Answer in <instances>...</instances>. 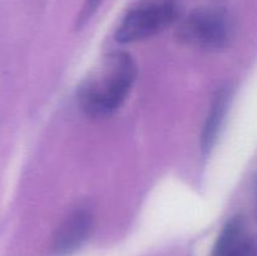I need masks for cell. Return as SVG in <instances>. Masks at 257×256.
<instances>
[{
	"instance_id": "obj_5",
	"label": "cell",
	"mask_w": 257,
	"mask_h": 256,
	"mask_svg": "<svg viewBox=\"0 0 257 256\" xmlns=\"http://www.w3.org/2000/svg\"><path fill=\"white\" fill-rule=\"evenodd\" d=\"M230 99L231 89H228V87H222L218 89L213 98L212 104L206 117L205 125H203L202 136H201V150L203 155H208L217 142L218 133L225 120Z\"/></svg>"
},
{
	"instance_id": "obj_6",
	"label": "cell",
	"mask_w": 257,
	"mask_h": 256,
	"mask_svg": "<svg viewBox=\"0 0 257 256\" xmlns=\"http://www.w3.org/2000/svg\"><path fill=\"white\" fill-rule=\"evenodd\" d=\"M225 256H257V237L248 235L240 246Z\"/></svg>"
},
{
	"instance_id": "obj_2",
	"label": "cell",
	"mask_w": 257,
	"mask_h": 256,
	"mask_svg": "<svg viewBox=\"0 0 257 256\" xmlns=\"http://www.w3.org/2000/svg\"><path fill=\"white\" fill-rule=\"evenodd\" d=\"M181 9L180 0H141L124 15L115 40L128 44L148 39L177 22Z\"/></svg>"
},
{
	"instance_id": "obj_3",
	"label": "cell",
	"mask_w": 257,
	"mask_h": 256,
	"mask_svg": "<svg viewBox=\"0 0 257 256\" xmlns=\"http://www.w3.org/2000/svg\"><path fill=\"white\" fill-rule=\"evenodd\" d=\"M232 35V20L221 7H201L181 22L177 37L181 42L206 50L226 47Z\"/></svg>"
},
{
	"instance_id": "obj_4",
	"label": "cell",
	"mask_w": 257,
	"mask_h": 256,
	"mask_svg": "<svg viewBox=\"0 0 257 256\" xmlns=\"http://www.w3.org/2000/svg\"><path fill=\"white\" fill-rule=\"evenodd\" d=\"M93 228V215L85 208L73 211L55 231L52 250L55 256H69L89 237Z\"/></svg>"
},
{
	"instance_id": "obj_1",
	"label": "cell",
	"mask_w": 257,
	"mask_h": 256,
	"mask_svg": "<svg viewBox=\"0 0 257 256\" xmlns=\"http://www.w3.org/2000/svg\"><path fill=\"white\" fill-rule=\"evenodd\" d=\"M137 77V67L130 54L113 52L100 62L78 90L79 105L85 114L102 118L122 105Z\"/></svg>"
},
{
	"instance_id": "obj_7",
	"label": "cell",
	"mask_w": 257,
	"mask_h": 256,
	"mask_svg": "<svg viewBox=\"0 0 257 256\" xmlns=\"http://www.w3.org/2000/svg\"><path fill=\"white\" fill-rule=\"evenodd\" d=\"M104 0H85L84 5L82 8V12L79 13L77 19V28H82L88 20H90V18L95 14V12L98 10V8L102 5V3Z\"/></svg>"
}]
</instances>
